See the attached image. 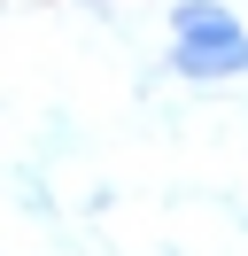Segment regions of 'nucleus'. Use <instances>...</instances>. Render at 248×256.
Here are the masks:
<instances>
[{"label":"nucleus","mask_w":248,"mask_h":256,"mask_svg":"<svg viewBox=\"0 0 248 256\" xmlns=\"http://www.w3.org/2000/svg\"><path fill=\"white\" fill-rule=\"evenodd\" d=\"M170 70L194 86H217V78H240L248 70V32L225 0H178L170 8Z\"/></svg>","instance_id":"obj_1"}]
</instances>
